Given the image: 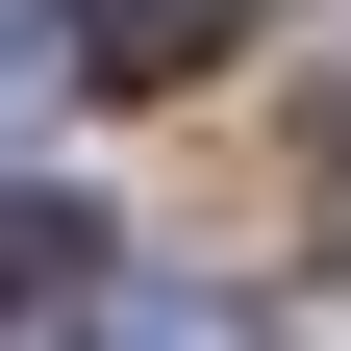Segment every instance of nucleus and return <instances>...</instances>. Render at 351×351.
Instances as JSON below:
<instances>
[{"instance_id": "obj_1", "label": "nucleus", "mask_w": 351, "mask_h": 351, "mask_svg": "<svg viewBox=\"0 0 351 351\" xmlns=\"http://www.w3.org/2000/svg\"><path fill=\"white\" fill-rule=\"evenodd\" d=\"M276 0H51V75H101V101H176V75H226Z\"/></svg>"}, {"instance_id": "obj_2", "label": "nucleus", "mask_w": 351, "mask_h": 351, "mask_svg": "<svg viewBox=\"0 0 351 351\" xmlns=\"http://www.w3.org/2000/svg\"><path fill=\"white\" fill-rule=\"evenodd\" d=\"M25 326H51V351H251V301H201V276H51V301H25Z\"/></svg>"}, {"instance_id": "obj_3", "label": "nucleus", "mask_w": 351, "mask_h": 351, "mask_svg": "<svg viewBox=\"0 0 351 351\" xmlns=\"http://www.w3.org/2000/svg\"><path fill=\"white\" fill-rule=\"evenodd\" d=\"M51 276H101V226H75L51 176H0V326H25V301H51Z\"/></svg>"}]
</instances>
